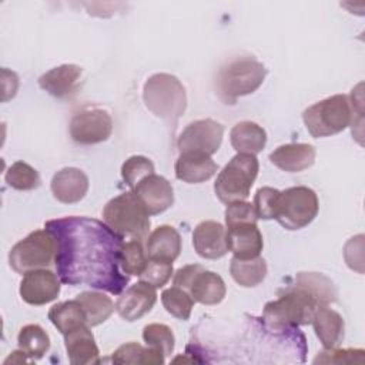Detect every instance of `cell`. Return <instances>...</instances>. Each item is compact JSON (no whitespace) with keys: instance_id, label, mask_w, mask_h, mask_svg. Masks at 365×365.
Listing matches in <instances>:
<instances>
[{"instance_id":"60d3db41","label":"cell","mask_w":365,"mask_h":365,"mask_svg":"<svg viewBox=\"0 0 365 365\" xmlns=\"http://www.w3.org/2000/svg\"><path fill=\"white\" fill-rule=\"evenodd\" d=\"M344 257L351 269L358 271L359 274L364 272V235L359 234L352 237L344 248Z\"/></svg>"},{"instance_id":"7a4b0ae2","label":"cell","mask_w":365,"mask_h":365,"mask_svg":"<svg viewBox=\"0 0 365 365\" xmlns=\"http://www.w3.org/2000/svg\"><path fill=\"white\" fill-rule=\"evenodd\" d=\"M143 98L154 115L171 125H175L187 107L184 86L175 76L167 73H157L145 81Z\"/></svg>"},{"instance_id":"7c38bea8","label":"cell","mask_w":365,"mask_h":365,"mask_svg":"<svg viewBox=\"0 0 365 365\" xmlns=\"http://www.w3.org/2000/svg\"><path fill=\"white\" fill-rule=\"evenodd\" d=\"M20 297L30 305H44L60 294V278L50 269L40 268L24 274L20 282Z\"/></svg>"},{"instance_id":"4fadbf2b","label":"cell","mask_w":365,"mask_h":365,"mask_svg":"<svg viewBox=\"0 0 365 365\" xmlns=\"http://www.w3.org/2000/svg\"><path fill=\"white\" fill-rule=\"evenodd\" d=\"M133 192L150 215L164 212L174 202V191L171 184L168 180L154 173L144 177L133 188Z\"/></svg>"},{"instance_id":"e575fe53","label":"cell","mask_w":365,"mask_h":365,"mask_svg":"<svg viewBox=\"0 0 365 365\" xmlns=\"http://www.w3.org/2000/svg\"><path fill=\"white\" fill-rule=\"evenodd\" d=\"M143 339L147 346L154 348L164 354V356L171 355L174 351V334L170 327L164 324H150L143 329Z\"/></svg>"},{"instance_id":"83f0119b","label":"cell","mask_w":365,"mask_h":365,"mask_svg":"<svg viewBox=\"0 0 365 365\" xmlns=\"http://www.w3.org/2000/svg\"><path fill=\"white\" fill-rule=\"evenodd\" d=\"M295 285L308 291L321 307H325L336 301V288L334 282L318 272H298L295 277Z\"/></svg>"},{"instance_id":"d4e9b609","label":"cell","mask_w":365,"mask_h":365,"mask_svg":"<svg viewBox=\"0 0 365 365\" xmlns=\"http://www.w3.org/2000/svg\"><path fill=\"white\" fill-rule=\"evenodd\" d=\"M230 141L237 153L255 155L265 147L267 133L257 123L241 121L232 127Z\"/></svg>"},{"instance_id":"d590c367","label":"cell","mask_w":365,"mask_h":365,"mask_svg":"<svg viewBox=\"0 0 365 365\" xmlns=\"http://www.w3.org/2000/svg\"><path fill=\"white\" fill-rule=\"evenodd\" d=\"M154 173V164L151 160L143 155H133L121 167V175L130 188H134L144 177Z\"/></svg>"},{"instance_id":"f35d334b","label":"cell","mask_w":365,"mask_h":365,"mask_svg":"<svg viewBox=\"0 0 365 365\" xmlns=\"http://www.w3.org/2000/svg\"><path fill=\"white\" fill-rule=\"evenodd\" d=\"M365 351L364 349H352V348H346V349H325L324 352H321L314 362L315 364H364L365 358H364Z\"/></svg>"},{"instance_id":"f546056e","label":"cell","mask_w":365,"mask_h":365,"mask_svg":"<svg viewBox=\"0 0 365 365\" xmlns=\"http://www.w3.org/2000/svg\"><path fill=\"white\" fill-rule=\"evenodd\" d=\"M76 299L81 304L86 312L88 327H96L108 319L115 308L113 301L106 294L97 291H84L78 294Z\"/></svg>"},{"instance_id":"6da1fadb","label":"cell","mask_w":365,"mask_h":365,"mask_svg":"<svg viewBox=\"0 0 365 365\" xmlns=\"http://www.w3.org/2000/svg\"><path fill=\"white\" fill-rule=\"evenodd\" d=\"M44 228L56 242L54 264L63 284L86 285L121 294L128 277L120 271L123 238L108 225L88 217L50 220Z\"/></svg>"},{"instance_id":"8fae6325","label":"cell","mask_w":365,"mask_h":365,"mask_svg":"<svg viewBox=\"0 0 365 365\" xmlns=\"http://www.w3.org/2000/svg\"><path fill=\"white\" fill-rule=\"evenodd\" d=\"M224 135V127L211 120H197L188 124L178 137L177 147L181 153H202L212 155L218 151Z\"/></svg>"},{"instance_id":"2e32d148","label":"cell","mask_w":365,"mask_h":365,"mask_svg":"<svg viewBox=\"0 0 365 365\" xmlns=\"http://www.w3.org/2000/svg\"><path fill=\"white\" fill-rule=\"evenodd\" d=\"M227 230L217 221H202L192 232V245L197 254L207 259H217L227 254Z\"/></svg>"},{"instance_id":"ab89813d","label":"cell","mask_w":365,"mask_h":365,"mask_svg":"<svg viewBox=\"0 0 365 365\" xmlns=\"http://www.w3.org/2000/svg\"><path fill=\"white\" fill-rule=\"evenodd\" d=\"M257 214L254 205L247 201H237L228 204L225 210V224L227 227L242 224V222H257Z\"/></svg>"},{"instance_id":"8992f818","label":"cell","mask_w":365,"mask_h":365,"mask_svg":"<svg viewBox=\"0 0 365 365\" xmlns=\"http://www.w3.org/2000/svg\"><path fill=\"white\" fill-rule=\"evenodd\" d=\"M258 160L254 154L234 155L218 174L214 184L217 197L224 204L245 201L258 174Z\"/></svg>"},{"instance_id":"7bdbcfd3","label":"cell","mask_w":365,"mask_h":365,"mask_svg":"<svg viewBox=\"0 0 365 365\" xmlns=\"http://www.w3.org/2000/svg\"><path fill=\"white\" fill-rule=\"evenodd\" d=\"M200 269H202V267L198 265V264L185 265V267L180 268V269L175 272V275H174V285L187 291V288H188V285L191 284L194 275H195Z\"/></svg>"},{"instance_id":"52a82bcc","label":"cell","mask_w":365,"mask_h":365,"mask_svg":"<svg viewBox=\"0 0 365 365\" xmlns=\"http://www.w3.org/2000/svg\"><path fill=\"white\" fill-rule=\"evenodd\" d=\"M351 118L349 98L344 94H335L321 100L302 113L304 124L315 138L341 133L351 124Z\"/></svg>"},{"instance_id":"ac0fdd59","label":"cell","mask_w":365,"mask_h":365,"mask_svg":"<svg viewBox=\"0 0 365 365\" xmlns=\"http://www.w3.org/2000/svg\"><path fill=\"white\" fill-rule=\"evenodd\" d=\"M83 70L76 64H61L44 73L38 78V84L43 90L57 98H66L73 96L80 84Z\"/></svg>"},{"instance_id":"4dcf8cb0","label":"cell","mask_w":365,"mask_h":365,"mask_svg":"<svg viewBox=\"0 0 365 365\" xmlns=\"http://www.w3.org/2000/svg\"><path fill=\"white\" fill-rule=\"evenodd\" d=\"M19 348L30 358H41L50 348V338L47 332L37 324H29L23 327L17 336Z\"/></svg>"},{"instance_id":"9a60e30c","label":"cell","mask_w":365,"mask_h":365,"mask_svg":"<svg viewBox=\"0 0 365 365\" xmlns=\"http://www.w3.org/2000/svg\"><path fill=\"white\" fill-rule=\"evenodd\" d=\"M227 247L234 257L240 259H250L259 257L262 251V235L257 222H242L227 227Z\"/></svg>"},{"instance_id":"836d02e7","label":"cell","mask_w":365,"mask_h":365,"mask_svg":"<svg viewBox=\"0 0 365 365\" xmlns=\"http://www.w3.org/2000/svg\"><path fill=\"white\" fill-rule=\"evenodd\" d=\"M4 180L11 188L19 191L34 190L40 185L38 173L24 161L13 163L6 171Z\"/></svg>"},{"instance_id":"277c9868","label":"cell","mask_w":365,"mask_h":365,"mask_svg":"<svg viewBox=\"0 0 365 365\" xmlns=\"http://www.w3.org/2000/svg\"><path fill=\"white\" fill-rule=\"evenodd\" d=\"M103 220L121 238L141 241L150 231V214L133 191L110 200L103 210Z\"/></svg>"},{"instance_id":"30bf717a","label":"cell","mask_w":365,"mask_h":365,"mask_svg":"<svg viewBox=\"0 0 365 365\" xmlns=\"http://www.w3.org/2000/svg\"><path fill=\"white\" fill-rule=\"evenodd\" d=\"M113 131L111 115L97 107L77 111L70 121V135L78 144H97L106 141Z\"/></svg>"},{"instance_id":"ffe728a7","label":"cell","mask_w":365,"mask_h":365,"mask_svg":"<svg viewBox=\"0 0 365 365\" xmlns=\"http://www.w3.org/2000/svg\"><path fill=\"white\" fill-rule=\"evenodd\" d=\"M174 170L178 180L188 184H198L210 180L217 173V164L208 154L181 153Z\"/></svg>"},{"instance_id":"5bb4252c","label":"cell","mask_w":365,"mask_h":365,"mask_svg":"<svg viewBox=\"0 0 365 365\" xmlns=\"http://www.w3.org/2000/svg\"><path fill=\"white\" fill-rule=\"evenodd\" d=\"M155 301V287L150 285L148 282L138 281L120 294L115 302V311L123 319L133 322L150 312Z\"/></svg>"},{"instance_id":"3957f363","label":"cell","mask_w":365,"mask_h":365,"mask_svg":"<svg viewBox=\"0 0 365 365\" xmlns=\"http://www.w3.org/2000/svg\"><path fill=\"white\" fill-rule=\"evenodd\" d=\"M319 307V302L308 291L294 285L278 299L268 302L262 317L271 328L289 329L309 324Z\"/></svg>"},{"instance_id":"cb8c5ba5","label":"cell","mask_w":365,"mask_h":365,"mask_svg":"<svg viewBox=\"0 0 365 365\" xmlns=\"http://www.w3.org/2000/svg\"><path fill=\"white\" fill-rule=\"evenodd\" d=\"M311 322L325 349L336 348L342 342L345 331L344 319L336 311L328 308V305L319 307Z\"/></svg>"},{"instance_id":"b9f144b4","label":"cell","mask_w":365,"mask_h":365,"mask_svg":"<svg viewBox=\"0 0 365 365\" xmlns=\"http://www.w3.org/2000/svg\"><path fill=\"white\" fill-rule=\"evenodd\" d=\"M19 88V77L16 73L7 70V68H1V101H7L10 98H13L17 93Z\"/></svg>"},{"instance_id":"d6986e66","label":"cell","mask_w":365,"mask_h":365,"mask_svg":"<svg viewBox=\"0 0 365 365\" xmlns=\"http://www.w3.org/2000/svg\"><path fill=\"white\" fill-rule=\"evenodd\" d=\"M315 148L305 143H291L275 148L269 154L271 163L282 171L299 173L309 168L315 161Z\"/></svg>"},{"instance_id":"e0dca14e","label":"cell","mask_w":365,"mask_h":365,"mask_svg":"<svg viewBox=\"0 0 365 365\" xmlns=\"http://www.w3.org/2000/svg\"><path fill=\"white\" fill-rule=\"evenodd\" d=\"M50 188L57 201L74 204L83 200L87 194L88 178L81 170L66 167L53 175Z\"/></svg>"},{"instance_id":"ba28073f","label":"cell","mask_w":365,"mask_h":365,"mask_svg":"<svg viewBox=\"0 0 365 365\" xmlns=\"http://www.w3.org/2000/svg\"><path fill=\"white\" fill-rule=\"evenodd\" d=\"M318 197L314 190L299 185L279 191L275 220L287 230H299L318 214Z\"/></svg>"},{"instance_id":"74e56055","label":"cell","mask_w":365,"mask_h":365,"mask_svg":"<svg viewBox=\"0 0 365 365\" xmlns=\"http://www.w3.org/2000/svg\"><path fill=\"white\" fill-rule=\"evenodd\" d=\"M278 197H279V191L275 188H271V187L259 188L255 192L254 204H252L257 218L272 220L275 217Z\"/></svg>"},{"instance_id":"5b68a950","label":"cell","mask_w":365,"mask_h":365,"mask_svg":"<svg viewBox=\"0 0 365 365\" xmlns=\"http://www.w3.org/2000/svg\"><path fill=\"white\" fill-rule=\"evenodd\" d=\"M267 76L262 63L252 57H240L222 66L217 74V91L225 104H234L238 97L254 93Z\"/></svg>"},{"instance_id":"484cf974","label":"cell","mask_w":365,"mask_h":365,"mask_svg":"<svg viewBox=\"0 0 365 365\" xmlns=\"http://www.w3.org/2000/svg\"><path fill=\"white\" fill-rule=\"evenodd\" d=\"M48 319L63 334H68L80 327L88 325L86 312L77 299L56 304L48 311Z\"/></svg>"},{"instance_id":"44dd1931","label":"cell","mask_w":365,"mask_h":365,"mask_svg":"<svg viewBox=\"0 0 365 365\" xmlns=\"http://www.w3.org/2000/svg\"><path fill=\"white\" fill-rule=\"evenodd\" d=\"M66 351L73 365L98 364V348L88 325L80 327L64 335Z\"/></svg>"},{"instance_id":"f1b7e54d","label":"cell","mask_w":365,"mask_h":365,"mask_svg":"<svg viewBox=\"0 0 365 365\" xmlns=\"http://www.w3.org/2000/svg\"><path fill=\"white\" fill-rule=\"evenodd\" d=\"M164 354H161L160 351L154 349V348H144L143 345L137 344V342H127L121 346H118L113 356L111 361L114 364H121V365H157V364H163L164 362Z\"/></svg>"},{"instance_id":"7402d4cb","label":"cell","mask_w":365,"mask_h":365,"mask_svg":"<svg viewBox=\"0 0 365 365\" xmlns=\"http://www.w3.org/2000/svg\"><path fill=\"white\" fill-rule=\"evenodd\" d=\"M187 292L195 302L202 305H215L224 299L227 289L224 279L218 274L202 268L194 275Z\"/></svg>"},{"instance_id":"d6a6232c","label":"cell","mask_w":365,"mask_h":365,"mask_svg":"<svg viewBox=\"0 0 365 365\" xmlns=\"http://www.w3.org/2000/svg\"><path fill=\"white\" fill-rule=\"evenodd\" d=\"M148 258L140 240H131L123 242L120 250V267L124 274L128 275H141L147 265Z\"/></svg>"},{"instance_id":"603a6c76","label":"cell","mask_w":365,"mask_h":365,"mask_svg":"<svg viewBox=\"0 0 365 365\" xmlns=\"http://www.w3.org/2000/svg\"><path fill=\"white\" fill-rule=\"evenodd\" d=\"M147 257L173 262L181 252V237L171 225H160L147 240Z\"/></svg>"},{"instance_id":"9c48e42d","label":"cell","mask_w":365,"mask_h":365,"mask_svg":"<svg viewBox=\"0 0 365 365\" xmlns=\"http://www.w3.org/2000/svg\"><path fill=\"white\" fill-rule=\"evenodd\" d=\"M56 255V242L47 230H36L19 241L9 254L10 267L26 274L33 269L47 268Z\"/></svg>"},{"instance_id":"4316f807","label":"cell","mask_w":365,"mask_h":365,"mask_svg":"<svg viewBox=\"0 0 365 365\" xmlns=\"http://www.w3.org/2000/svg\"><path fill=\"white\" fill-rule=\"evenodd\" d=\"M230 272L238 285L245 288L257 287L265 279L267 262L261 257L250 259H240L234 257L230 264Z\"/></svg>"},{"instance_id":"8d00e7d4","label":"cell","mask_w":365,"mask_h":365,"mask_svg":"<svg viewBox=\"0 0 365 365\" xmlns=\"http://www.w3.org/2000/svg\"><path fill=\"white\" fill-rule=\"evenodd\" d=\"M171 275H173V262L148 258L147 265L140 275V281L148 282L150 285L160 288L168 282Z\"/></svg>"},{"instance_id":"1f68e13d","label":"cell","mask_w":365,"mask_h":365,"mask_svg":"<svg viewBox=\"0 0 365 365\" xmlns=\"http://www.w3.org/2000/svg\"><path fill=\"white\" fill-rule=\"evenodd\" d=\"M161 302L168 314L182 321L190 318L194 305L192 297L185 289L175 285L163 291Z\"/></svg>"}]
</instances>
